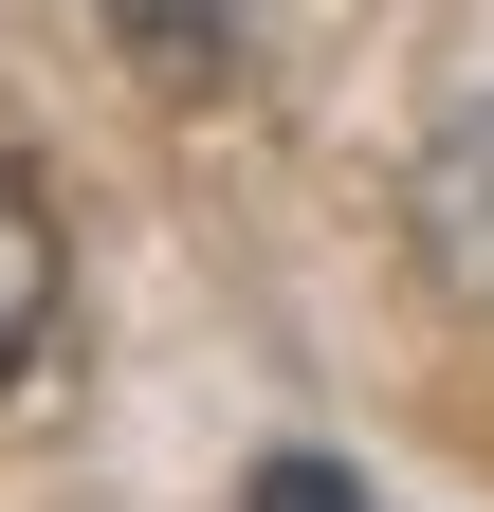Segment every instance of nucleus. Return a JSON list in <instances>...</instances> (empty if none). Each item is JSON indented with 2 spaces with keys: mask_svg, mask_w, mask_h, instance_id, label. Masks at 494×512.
Segmentation results:
<instances>
[{
  "mask_svg": "<svg viewBox=\"0 0 494 512\" xmlns=\"http://www.w3.org/2000/svg\"><path fill=\"white\" fill-rule=\"evenodd\" d=\"M55 293H74V256H55V202H37V165L0 147V384L37 366V330H55Z\"/></svg>",
  "mask_w": 494,
  "mask_h": 512,
  "instance_id": "f03ea898",
  "label": "nucleus"
},
{
  "mask_svg": "<svg viewBox=\"0 0 494 512\" xmlns=\"http://www.w3.org/2000/svg\"><path fill=\"white\" fill-rule=\"evenodd\" d=\"M403 238L440 256L458 293H494V92L421 128V165H403Z\"/></svg>",
  "mask_w": 494,
  "mask_h": 512,
  "instance_id": "f257e3e1",
  "label": "nucleus"
},
{
  "mask_svg": "<svg viewBox=\"0 0 494 512\" xmlns=\"http://www.w3.org/2000/svg\"><path fill=\"white\" fill-rule=\"evenodd\" d=\"M238 512H366V476H348V458H257Z\"/></svg>",
  "mask_w": 494,
  "mask_h": 512,
  "instance_id": "20e7f679",
  "label": "nucleus"
},
{
  "mask_svg": "<svg viewBox=\"0 0 494 512\" xmlns=\"http://www.w3.org/2000/svg\"><path fill=\"white\" fill-rule=\"evenodd\" d=\"M92 19L129 37V55H165V74H220V55L257 37V0H92Z\"/></svg>",
  "mask_w": 494,
  "mask_h": 512,
  "instance_id": "7ed1b4c3",
  "label": "nucleus"
}]
</instances>
